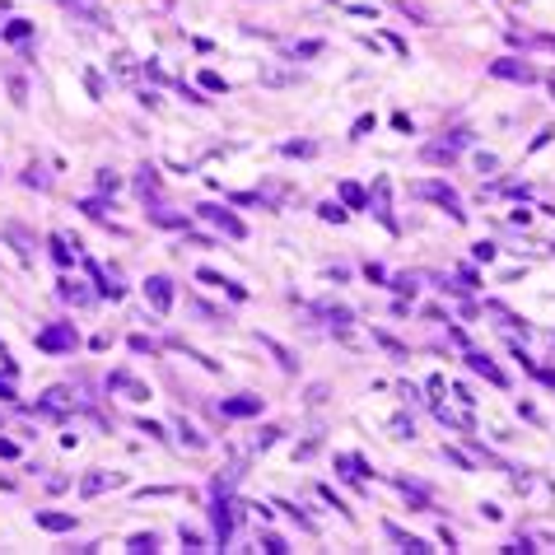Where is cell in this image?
Listing matches in <instances>:
<instances>
[{"instance_id": "cell-1", "label": "cell", "mask_w": 555, "mask_h": 555, "mask_svg": "<svg viewBox=\"0 0 555 555\" xmlns=\"http://www.w3.org/2000/svg\"><path fill=\"white\" fill-rule=\"evenodd\" d=\"M411 196H416V201H434V205H444V210L458 219V224L467 219V210H462V201H458V191H453L448 182H439V178H420V182H411Z\"/></svg>"}, {"instance_id": "cell-2", "label": "cell", "mask_w": 555, "mask_h": 555, "mask_svg": "<svg viewBox=\"0 0 555 555\" xmlns=\"http://www.w3.org/2000/svg\"><path fill=\"white\" fill-rule=\"evenodd\" d=\"M467 145H471V131H448L444 140H430V145L420 150V159H425V164H439V169H448V164L462 155Z\"/></svg>"}, {"instance_id": "cell-3", "label": "cell", "mask_w": 555, "mask_h": 555, "mask_svg": "<svg viewBox=\"0 0 555 555\" xmlns=\"http://www.w3.org/2000/svg\"><path fill=\"white\" fill-rule=\"evenodd\" d=\"M79 345V331L75 322H52L38 331V350H47V355H65V350H75Z\"/></svg>"}, {"instance_id": "cell-4", "label": "cell", "mask_w": 555, "mask_h": 555, "mask_svg": "<svg viewBox=\"0 0 555 555\" xmlns=\"http://www.w3.org/2000/svg\"><path fill=\"white\" fill-rule=\"evenodd\" d=\"M210 523H215V541H219V546H229L233 523H238V504H233V494H215V499H210Z\"/></svg>"}, {"instance_id": "cell-5", "label": "cell", "mask_w": 555, "mask_h": 555, "mask_svg": "<svg viewBox=\"0 0 555 555\" xmlns=\"http://www.w3.org/2000/svg\"><path fill=\"white\" fill-rule=\"evenodd\" d=\"M490 75L494 79H513V84H537V65L518 61V56H499V61H490Z\"/></svg>"}, {"instance_id": "cell-6", "label": "cell", "mask_w": 555, "mask_h": 555, "mask_svg": "<svg viewBox=\"0 0 555 555\" xmlns=\"http://www.w3.org/2000/svg\"><path fill=\"white\" fill-rule=\"evenodd\" d=\"M196 215H201V219H210L215 229H224V233H229V238H247L243 219H238V215H229L224 205H196Z\"/></svg>"}, {"instance_id": "cell-7", "label": "cell", "mask_w": 555, "mask_h": 555, "mask_svg": "<svg viewBox=\"0 0 555 555\" xmlns=\"http://www.w3.org/2000/svg\"><path fill=\"white\" fill-rule=\"evenodd\" d=\"M70 401L75 397H65V387H52L38 406H33V416H42V420H65L70 416Z\"/></svg>"}, {"instance_id": "cell-8", "label": "cell", "mask_w": 555, "mask_h": 555, "mask_svg": "<svg viewBox=\"0 0 555 555\" xmlns=\"http://www.w3.org/2000/svg\"><path fill=\"white\" fill-rule=\"evenodd\" d=\"M369 210L387 224V233H401V224L392 219V201H387V178H378V182H373V191H369Z\"/></svg>"}, {"instance_id": "cell-9", "label": "cell", "mask_w": 555, "mask_h": 555, "mask_svg": "<svg viewBox=\"0 0 555 555\" xmlns=\"http://www.w3.org/2000/svg\"><path fill=\"white\" fill-rule=\"evenodd\" d=\"M145 299L155 304V313H169L173 308V280L169 276H150L145 280Z\"/></svg>"}, {"instance_id": "cell-10", "label": "cell", "mask_w": 555, "mask_h": 555, "mask_svg": "<svg viewBox=\"0 0 555 555\" xmlns=\"http://www.w3.org/2000/svg\"><path fill=\"white\" fill-rule=\"evenodd\" d=\"M262 411V397H224L219 401V416L224 420H247Z\"/></svg>"}, {"instance_id": "cell-11", "label": "cell", "mask_w": 555, "mask_h": 555, "mask_svg": "<svg viewBox=\"0 0 555 555\" xmlns=\"http://www.w3.org/2000/svg\"><path fill=\"white\" fill-rule=\"evenodd\" d=\"M467 369H471V373H480V378H485V383H494V387H504V383H509V378L499 373V364H494L490 355H480V350H467Z\"/></svg>"}, {"instance_id": "cell-12", "label": "cell", "mask_w": 555, "mask_h": 555, "mask_svg": "<svg viewBox=\"0 0 555 555\" xmlns=\"http://www.w3.org/2000/svg\"><path fill=\"white\" fill-rule=\"evenodd\" d=\"M112 485H122V476H117V471H89V476L79 480V494H84V499H93V494L112 490Z\"/></svg>"}, {"instance_id": "cell-13", "label": "cell", "mask_w": 555, "mask_h": 555, "mask_svg": "<svg viewBox=\"0 0 555 555\" xmlns=\"http://www.w3.org/2000/svg\"><path fill=\"white\" fill-rule=\"evenodd\" d=\"M108 387H117V392H126V397H131V401H150V387H145V383H136V378H131V373H126V369H117V373H112V378H108Z\"/></svg>"}, {"instance_id": "cell-14", "label": "cell", "mask_w": 555, "mask_h": 555, "mask_svg": "<svg viewBox=\"0 0 555 555\" xmlns=\"http://www.w3.org/2000/svg\"><path fill=\"white\" fill-rule=\"evenodd\" d=\"M56 294H61L65 304H75V308H89V304H93V294L84 290V285H79V280H70V276H65L61 285H56Z\"/></svg>"}, {"instance_id": "cell-15", "label": "cell", "mask_w": 555, "mask_h": 555, "mask_svg": "<svg viewBox=\"0 0 555 555\" xmlns=\"http://www.w3.org/2000/svg\"><path fill=\"white\" fill-rule=\"evenodd\" d=\"M336 467H341V476H345V480H364V476H369V462H364L359 453H345V458H336Z\"/></svg>"}, {"instance_id": "cell-16", "label": "cell", "mask_w": 555, "mask_h": 555, "mask_svg": "<svg viewBox=\"0 0 555 555\" xmlns=\"http://www.w3.org/2000/svg\"><path fill=\"white\" fill-rule=\"evenodd\" d=\"M383 532H387V537H392V541H397L401 551H416V555H425V551H434V546H425V541H420V537H406V532H401V527H397V523H383Z\"/></svg>"}, {"instance_id": "cell-17", "label": "cell", "mask_w": 555, "mask_h": 555, "mask_svg": "<svg viewBox=\"0 0 555 555\" xmlns=\"http://www.w3.org/2000/svg\"><path fill=\"white\" fill-rule=\"evenodd\" d=\"M38 527H47V532H70V527H75V513H38Z\"/></svg>"}, {"instance_id": "cell-18", "label": "cell", "mask_w": 555, "mask_h": 555, "mask_svg": "<svg viewBox=\"0 0 555 555\" xmlns=\"http://www.w3.org/2000/svg\"><path fill=\"white\" fill-rule=\"evenodd\" d=\"M187 308L196 313L201 322H210V327H219V322H229V313H219V308H210V304H201V299H187Z\"/></svg>"}, {"instance_id": "cell-19", "label": "cell", "mask_w": 555, "mask_h": 555, "mask_svg": "<svg viewBox=\"0 0 555 555\" xmlns=\"http://www.w3.org/2000/svg\"><path fill=\"white\" fill-rule=\"evenodd\" d=\"M136 191H140L145 201H150V196H159V173L150 169V164H145V169L136 173Z\"/></svg>"}, {"instance_id": "cell-20", "label": "cell", "mask_w": 555, "mask_h": 555, "mask_svg": "<svg viewBox=\"0 0 555 555\" xmlns=\"http://www.w3.org/2000/svg\"><path fill=\"white\" fill-rule=\"evenodd\" d=\"M262 345H266V350H271L276 359H280V369H285V373H294V369H299V359H294V355L285 350V345H280L276 336H262Z\"/></svg>"}, {"instance_id": "cell-21", "label": "cell", "mask_w": 555, "mask_h": 555, "mask_svg": "<svg viewBox=\"0 0 555 555\" xmlns=\"http://www.w3.org/2000/svg\"><path fill=\"white\" fill-rule=\"evenodd\" d=\"M150 224H159V229H187V215H178V210H150Z\"/></svg>"}, {"instance_id": "cell-22", "label": "cell", "mask_w": 555, "mask_h": 555, "mask_svg": "<svg viewBox=\"0 0 555 555\" xmlns=\"http://www.w3.org/2000/svg\"><path fill=\"white\" fill-rule=\"evenodd\" d=\"M280 155H290V159H313V155H318V145H313V140H285V145H280Z\"/></svg>"}, {"instance_id": "cell-23", "label": "cell", "mask_w": 555, "mask_h": 555, "mask_svg": "<svg viewBox=\"0 0 555 555\" xmlns=\"http://www.w3.org/2000/svg\"><path fill=\"white\" fill-rule=\"evenodd\" d=\"M336 191H341V201L355 205V210H359V205H369V196H364V187H359V182H341Z\"/></svg>"}, {"instance_id": "cell-24", "label": "cell", "mask_w": 555, "mask_h": 555, "mask_svg": "<svg viewBox=\"0 0 555 555\" xmlns=\"http://www.w3.org/2000/svg\"><path fill=\"white\" fill-rule=\"evenodd\" d=\"M322 318H327L331 327H350V318H355V313L345 308V304H327V308H322Z\"/></svg>"}, {"instance_id": "cell-25", "label": "cell", "mask_w": 555, "mask_h": 555, "mask_svg": "<svg viewBox=\"0 0 555 555\" xmlns=\"http://www.w3.org/2000/svg\"><path fill=\"white\" fill-rule=\"evenodd\" d=\"M47 243H52V257H56V266H70V262H75V252L65 247V238H61V233H52Z\"/></svg>"}, {"instance_id": "cell-26", "label": "cell", "mask_w": 555, "mask_h": 555, "mask_svg": "<svg viewBox=\"0 0 555 555\" xmlns=\"http://www.w3.org/2000/svg\"><path fill=\"white\" fill-rule=\"evenodd\" d=\"M126 551H136V555H145V551H159V537H155V532H136Z\"/></svg>"}, {"instance_id": "cell-27", "label": "cell", "mask_w": 555, "mask_h": 555, "mask_svg": "<svg viewBox=\"0 0 555 555\" xmlns=\"http://www.w3.org/2000/svg\"><path fill=\"white\" fill-rule=\"evenodd\" d=\"M294 79L299 75H294V70H280V65H266L262 70V84H294Z\"/></svg>"}, {"instance_id": "cell-28", "label": "cell", "mask_w": 555, "mask_h": 555, "mask_svg": "<svg viewBox=\"0 0 555 555\" xmlns=\"http://www.w3.org/2000/svg\"><path fill=\"white\" fill-rule=\"evenodd\" d=\"M280 434H285V430H280V425H266V430H257V439H252V448H271V444H276V439H280Z\"/></svg>"}, {"instance_id": "cell-29", "label": "cell", "mask_w": 555, "mask_h": 555, "mask_svg": "<svg viewBox=\"0 0 555 555\" xmlns=\"http://www.w3.org/2000/svg\"><path fill=\"white\" fill-rule=\"evenodd\" d=\"M29 33H33V24H29V19H15V24L5 29V38H10V42H24Z\"/></svg>"}, {"instance_id": "cell-30", "label": "cell", "mask_w": 555, "mask_h": 555, "mask_svg": "<svg viewBox=\"0 0 555 555\" xmlns=\"http://www.w3.org/2000/svg\"><path fill=\"white\" fill-rule=\"evenodd\" d=\"M411 434H416V420H411V416L392 420V439H411Z\"/></svg>"}, {"instance_id": "cell-31", "label": "cell", "mask_w": 555, "mask_h": 555, "mask_svg": "<svg viewBox=\"0 0 555 555\" xmlns=\"http://www.w3.org/2000/svg\"><path fill=\"white\" fill-rule=\"evenodd\" d=\"M444 458H448L453 467H458V471H471V467H476L471 458H467V453H458V448H448V444H444Z\"/></svg>"}, {"instance_id": "cell-32", "label": "cell", "mask_w": 555, "mask_h": 555, "mask_svg": "<svg viewBox=\"0 0 555 555\" xmlns=\"http://www.w3.org/2000/svg\"><path fill=\"white\" fill-rule=\"evenodd\" d=\"M178 430H182V444H187V448H205V434H196L187 420H178Z\"/></svg>"}, {"instance_id": "cell-33", "label": "cell", "mask_w": 555, "mask_h": 555, "mask_svg": "<svg viewBox=\"0 0 555 555\" xmlns=\"http://www.w3.org/2000/svg\"><path fill=\"white\" fill-rule=\"evenodd\" d=\"M24 187H38V191H47V187H52V178H47L42 169H29V173H24Z\"/></svg>"}, {"instance_id": "cell-34", "label": "cell", "mask_w": 555, "mask_h": 555, "mask_svg": "<svg viewBox=\"0 0 555 555\" xmlns=\"http://www.w3.org/2000/svg\"><path fill=\"white\" fill-rule=\"evenodd\" d=\"M318 215H322V219H331V224H341V219H345V210H341L336 201H322V205H318Z\"/></svg>"}, {"instance_id": "cell-35", "label": "cell", "mask_w": 555, "mask_h": 555, "mask_svg": "<svg viewBox=\"0 0 555 555\" xmlns=\"http://www.w3.org/2000/svg\"><path fill=\"white\" fill-rule=\"evenodd\" d=\"M318 52H322V42H294V47H290L294 61H299V56H318Z\"/></svg>"}, {"instance_id": "cell-36", "label": "cell", "mask_w": 555, "mask_h": 555, "mask_svg": "<svg viewBox=\"0 0 555 555\" xmlns=\"http://www.w3.org/2000/svg\"><path fill=\"white\" fill-rule=\"evenodd\" d=\"M262 551H290V546H285V537H276V532H262Z\"/></svg>"}, {"instance_id": "cell-37", "label": "cell", "mask_w": 555, "mask_h": 555, "mask_svg": "<svg viewBox=\"0 0 555 555\" xmlns=\"http://www.w3.org/2000/svg\"><path fill=\"white\" fill-rule=\"evenodd\" d=\"M79 210H84L89 219H103V215H108V205H103V201H79Z\"/></svg>"}, {"instance_id": "cell-38", "label": "cell", "mask_w": 555, "mask_h": 555, "mask_svg": "<svg viewBox=\"0 0 555 555\" xmlns=\"http://www.w3.org/2000/svg\"><path fill=\"white\" fill-rule=\"evenodd\" d=\"M416 285H420V276H397V280H392V290H397V294H416Z\"/></svg>"}, {"instance_id": "cell-39", "label": "cell", "mask_w": 555, "mask_h": 555, "mask_svg": "<svg viewBox=\"0 0 555 555\" xmlns=\"http://www.w3.org/2000/svg\"><path fill=\"white\" fill-rule=\"evenodd\" d=\"M504 551H509V555H527V551H537V546H532V537H513Z\"/></svg>"}, {"instance_id": "cell-40", "label": "cell", "mask_w": 555, "mask_h": 555, "mask_svg": "<svg viewBox=\"0 0 555 555\" xmlns=\"http://www.w3.org/2000/svg\"><path fill=\"white\" fill-rule=\"evenodd\" d=\"M373 341H378V345H387L392 355H406V345H401V341H392V336H387V331H373Z\"/></svg>"}, {"instance_id": "cell-41", "label": "cell", "mask_w": 555, "mask_h": 555, "mask_svg": "<svg viewBox=\"0 0 555 555\" xmlns=\"http://www.w3.org/2000/svg\"><path fill=\"white\" fill-rule=\"evenodd\" d=\"M201 84H205L210 93H224V89H229V84H224V79H219L215 70H205V75H201Z\"/></svg>"}, {"instance_id": "cell-42", "label": "cell", "mask_w": 555, "mask_h": 555, "mask_svg": "<svg viewBox=\"0 0 555 555\" xmlns=\"http://www.w3.org/2000/svg\"><path fill=\"white\" fill-rule=\"evenodd\" d=\"M131 350H136V355H155V341L150 336H131Z\"/></svg>"}, {"instance_id": "cell-43", "label": "cell", "mask_w": 555, "mask_h": 555, "mask_svg": "<svg viewBox=\"0 0 555 555\" xmlns=\"http://www.w3.org/2000/svg\"><path fill=\"white\" fill-rule=\"evenodd\" d=\"M117 187H122L117 173H98V191H117Z\"/></svg>"}, {"instance_id": "cell-44", "label": "cell", "mask_w": 555, "mask_h": 555, "mask_svg": "<svg viewBox=\"0 0 555 555\" xmlns=\"http://www.w3.org/2000/svg\"><path fill=\"white\" fill-rule=\"evenodd\" d=\"M10 238H15V243H19V252H24V257H29V252H33V238H29V233H24V229H10Z\"/></svg>"}, {"instance_id": "cell-45", "label": "cell", "mask_w": 555, "mask_h": 555, "mask_svg": "<svg viewBox=\"0 0 555 555\" xmlns=\"http://www.w3.org/2000/svg\"><path fill=\"white\" fill-rule=\"evenodd\" d=\"M182 551H201V532H187V523H182Z\"/></svg>"}, {"instance_id": "cell-46", "label": "cell", "mask_w": 555, "mask_h": 555, "mask_svg": "<svg viewBox=\"0 0 555 555\" xmlns=\"http://www.w3.org/2000/svg\"><path fill=\"white\" fill-rule=\"evenodd\" d=\"M196 276H201V280H205V285H215V290H224V276H219V271H205V266H201Z\"/></svg>"}, {"instance_id": "cell-47", "label": "cell", "mask_w": 555, "mask_h": 555, "mask_svg": "<svg viewBox=\"0 0 555 555\" xmlns=\"http://www.w3.org/2000/svg\"><path fill=\"white\" fill-rule=\"evenodd\" d=\"M476 169L480 173H494V169H499V159H494V155H476Z\"/></svg>"}, {"instance_id": "cell-48", "label": "cell", "mask_w": 555, "mask_h": 555, "mask_svg": "<svg viewBox=\"0 0 555 555\" xmlns=\"http://www.w3.org/2000/svg\"><path fill=\"white\" fill-rule=\"evenodd\" d=\"M364 276H369L373 285H378V280H387V271H383V266H373V262H369V266H364Z\"/></svg>"}, {"instance_id": "cell-49", "label": "cell", "mask_w": 555, "mask_h": 555, "mask_svg": "<svg viewBox=\"0 0 555 555\" xmlns=\"http://www.w3.org/2000/svg\"><path fill=\"white\" fill-rule=\"evenodd\" d=\"M84 84H89V93H93V98H98V93H103V79L93 75V70H89V75H84Z\"/></svg>"}, {"instance_id": "cell-50", "label": "cell", "mask_w": 555, "mask_h": 555, "mask_svg": "<svg viewBox=\"0 0 555 555\" xmlns=\"http://www.w3.org/2000/svg\"><path fill=\"white\" fill-rule=\"evenodd\" d=\"M494 257V243H476V262H490Z\"/></svg>"}, {"instance_id": "cell-51", "label": "cell", "mask_w": 555, "mask_h": 555, "mask_svg": "<svg viewBox=\"0 0 555 555\" xmlns=\"http://www.w3.org/2000/svg\"><path fill=\"white\" fill-rule=\"evenodd\" d=\"M369 131H373V117H359V122H355V140L369 136Z\"/></svg>"}, {"instance_id": "cell-52", "label": "cell", "mask_w": 555, "mask_h": 555, "mask_svg": "<svg viewBox=\"0 0 555 555\" xmlns=\"http://www.w3.org/2000/svg\"><path fill=\"white\" fill-rule=\"evenodd\" d=\"M0 458H19V444H10V439H0Z\"/></svg>"}, {"instance_id": "cell-53", "label": "cell", "mask_w": 555, "mask_h": 555, "mask_svg": "<svg viewBox=\"0 0 555 555\" xmlns=\"http://www.w3.org/2000/svg\"><path fill=\"white\" fill-rule=\"evenodd\" d=\"M537 378H541L546 387H555V369H537Z\"/></svg>"}, {"instance_id": "cell-54", "label": "cell", "mask_w": 555, "mask_h": 555, "mask_svg": "<svg viewBox=\"0 0 555 555\" xmlns=\"http://www.w3.org/2000/svg\"><path fill=\"white\" fill-rule=\"evenodd\" d=\"M0 401H15V387L10 383H0Z\"/></svg>"}, {"instance_id": "cell-55", "label": "cell", "mask_w": 555, "mask_h": 555, "mask_svg": "<svg viewBox=\"0 0 555 555\" xmlns=\"http://www.w3.org/2000/svg\"><path fill=\"white\" fill-rule=\"evenodd\" d=\"M551 93H555V75H551Z\"/></svg>"}, {"instance_id": "cell-56", "label": "cell", "mask_w": 555, "mask_h": 555, "mask_svg": "<svg viewBox=\"0 0 555 555\" xmlns=\"http://www.w3.org/2000/svg\"><path fill=\"white\" fill-rule=\"evenodd\" d=\"M0 425H5V416H0Z\"/></svg>"}]
</instances>
